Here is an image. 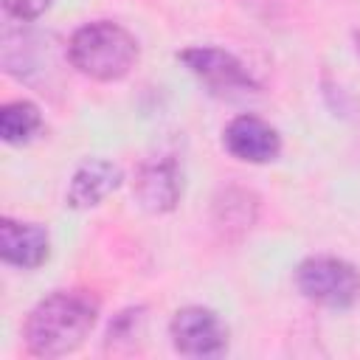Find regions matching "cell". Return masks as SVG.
<instances>
[{"label": "cell", "instance_id": "6da1fadb", "mask_svg": "<svg viewBox=\"0 0 360 360\" xmlns=\"http://www.w3.org/2000/svg\"><path fill=\"white\" fill-rule=\"evenodd\" d=\"M96 323V301L87 292H53L25 321V346L37 357H62L82 346Z\"/></svg>", "mask_w": 360, "mask_h": 360}, {"label": "cell", "instance_id": "7a4b0ae2", "mask_svg": "<svg viewBox=\"0 0 360 360\" xmlns=\"http://www.w3.org/2000/svg\"><path fill=\"white\" fill-rule=\"evenodd\" d=\"M68 59L70 65L98 82H115L129 73V68L138 59V42L135 37L110 20H96L82 25L70 42H68Z\"/></svg>", "mask_w": 360, "mask_h": 360}, {"label": "cell", "instance_id": "3957f363", "mask_svg": "<svg viewBox=\"0 0 360 360\" xmlns=\"http://www.w3.org/2000/svg\"><path fill=\"white\" fill-rule=\"evenodd\" d=\"M295 284L304 298L332 309H346L360 298V273L354 264L335 256H312L301 262Z\"/></svg>", "mask_w": 360, "mask_h": 360}, {"label": "cell", "instance_id": "277c9868", "mask_svg": "<svg viewBox=\"0 0 360 360\" xmlns=\"http://www.w3.org/2000/svg\"><path fill=\"white\" fill-rule=\"evenodd\" d=\"M183 65L217 96H245L256 90L253 76L248 73V68L228 51L222 48H208V45H197V48H186L180 53Z\"/></svg>", "mask_w": 360, "mask_h": 360}, {"label": "cell", "instance_id": "5b68a950", "mask_svg": "<svg viewBox=\"0 0 360 360\" xmlns=\"http://www.w3.org/2000/svg\"><path fill=\"white\" fill-rule=\"evenodd\" d=\"M172 343L188 357H214L228 346V329L217 312L205 307H186L174 312L169 326Z\"/></svg>", "mask_w": 360, "mask_h": 360}, {"label": "cell", "instance_id": "8992f818", "mask_svg": "<svg viewBox=\"0 0 360 360\" xmlns=\"http://www.w3.org/2000/svg\"><path fill=\"white\" fill-rule=\"evenodd\" d=\"M222 143L236 160H245V163H270L281 152L278 132L256 115L233 118L222 132Z\"/></svg>", "mask_w": 360, "mask_h": 360}, {"label": "cell", "instance_id": "52a82bcc", "mask_svg": "<svg viewBox=\"0 0 360 360\" xmlns=\"http://www.w3.org/2000/svg\"><path fill=\"white\" fill-rule=\"evenodd\" d=\"M135 197L146 211H172L180 197V172L172 158H152L135 174Z\"/></svg>", "mask_w": 360, "mask_h": 360}, {"label": "cell", "instance_id": "ba28073f", "mask_svg": "<svg viewBox=\"0 0 360 360\" xmlns=\"http://www.w3.org/2000/svg\"><path fill=\"white\" fill-rule=\"evenodd\" d=\"M48 250H51V239L42 225L14 222V219L0 222V256L8 264L22 270L39 267L48 259Z\"/></svg>", "mask_w": 360, "mask_h": 360}, {"label": "cell", "instance_id": "9c48e42d", "mask_svg": "<svg viewBox=\"0 0 360 360\" xmlns=\"http://www.w3.org/2000/svg\"><path fill=\"white\" fill-rule=\"evenodd\" d=\"M118 183H121V169L118 166H112L110 160H101V158L84 160L73 172V177H70L68 205H73V208H93L110 191H115Z\"/></svg>", "mask_w": 360, "mask_h": 360}, {"label": "cell", "instance_id": "30bf717a", "mask_svg": "<svg viewBox=\"0 0 360 360\" xmlns=\"http://www.w3.org/2000/svg\"><path fill=\"white\" fill-rule=\"evenodd\" d=\"M42 127L39 107L31 101H8L0 110V135L6 143H25Z\"/></svg>", "mask_w": 360, "mask_h": 360}, {"label": "cell", "instance_id": "8fae6325", "mask_svg": "<svg viewBox=\"0 0 360 360\" xmlns=\"http://www.w3.org/2000/svg\"><path fill=\"white\" fill-rule=\"evenodd\" d=\"M0 3H3V11L8 17L25 22V20H37L39 14H45L53 0H0Z\"/></svg>", "mask_w": 360, "mask_h": 360}]
</instances>
